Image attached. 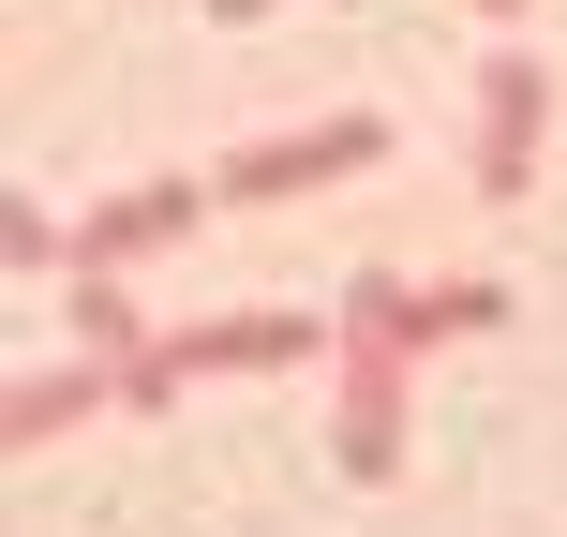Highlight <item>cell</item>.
I'll use <instances>...</instances> for the list:
<instances>
[{
    "instance_id": "5",
    "label": "cell",
    "mask_w": 567,
    "mask_h": 537,
    "mask_svg": "<svg viewBox=\"0 0 567 537\" xmlns=\"http://www.w3.org/2000/svg\"><path fill=\"white\" fill-rule=\"evenodd\" d=\"M373 149H389V120H359V105H343V120H299V135L239 149V165H225V195H313V179H359Z\"/></svg>"
},
{
    "instance_id": "1",
    "label": "cell",
    "mask_w": 567,
    "mask_h": 537,
    "mask_svg": "<svg viewBox=\"0 0 567 537\" xmlns=\"http://www.w3.org/2000/svg\"><path fill=\"white\" fill-rule=\"evenodd\" d=\"M329 329H343V343H329V389H343V419H329V463L373 493V478L403 463V389H419V343H403V283H389V269H359Z\"/></svg>"
},
{
    "instance_id": "2",
    "label": "cell",
    "mask_w": 567,
    "mask_h": 537,
    "mask_svg": "<svg viewBox=\"0 0 567 537\" xmlns=\"http://www.w3.org/2000/svg\"><path fill=\"white\" fill-rule=\"evenodd\" d=\"M343 329H313V313H209V329H150L135 359H120V403H179L195 373H299V359H329Z\"/></svg>"
},
{
    "instance_id": "9",
    "label": "cell",
    "mask_w": 567,
    "mask_h": 537,
    "mask_svg": "<svg viewBox=\"0 0 567 537\" xmlns=\"http://www.w3.org/2000/svg\"><path fill=\"white\" fill-rule=\"evenodd\" d=\"M0 255H16V269H75V239H60V225H45V209H30V195H16V209H0Z\"/></svg>"
},
{
    "instance_id": "3",
    "label": "cell",
    "mask_w": 567,
    "mask_h": 537,
    "mask_svg": "<svg viewBox=\"0 0 567 537\" xmlns=\"http://www.w3.org/2000/svg\"><path fill=\"white\" fill-rule=\"evenodd\" d=\"M538 135H553V75H538V45H493V75H478V195H493V209L538 179Z\"/></svg>"
},
{
    "instance_id": "10",
    "label": "cell",
    "mask_w": 567,
    "mask_h": 537,
    "mask_svg": "<svg viewBox=\"0 0 567 537\" xmlns=\"http://www.w3.org/2000/svg\"><path fill=\"white\" fill-rule=\"evenodd\" d=\"M255 16H284V0H209V30H255Z\"/></svg>"
},
{
    "instance_id": "8",
    "label": "cell",
    "mask_w": 567,
    "mask_h": 537,
    "mask_svg": "<svg viewBox=\"0 0 567 537\" xmlns=\"http://www.w3.org/2000/svg\"><path fill=\"white\" fill-rule=\"evenodd\" d=\"M75 343H90V359H135V299H120V269H75Z\"/></svg>"
},
{
    "instance_id": "7",
    "label": "cell",
    "mask_w": 567,
    "mask_h": 537,
    "mask_svg": "<svg viewBox=\"0 0 567 537\" xmlns=\"http://www.w3.org/2000/svg\"><path fill=\"white\" fill-rule=\"evenodd\" d=\"M478 329H508V283H403V343H478Z\"/></svg>"
},
{
    "instance_id": "6",
    "label": "cell",
    "mask_w": 567,
    "mask_h": 537,
    "mask_svg": "<svg viewBox=\"0 0 567 537\" xmlns=\"http://www.w3.org/2000/svg\"><path fill=\"white\" fill-rule=\"evenodd\" d=\"M90 403H120V359H75V373H30V389L0 403V433H16V448H60V433L90 419Z\"/></svg>"
},
{
    "instance_id": "4",
    "label": "cell",
    "mask_w": 567,
    "mask_h": 537,
    "mask_svg": "<svg viewBox=\"0 0 567 537\" xmlns=\"http://www.w3.org/2000/svg\"><path fill=\"white\" fill-rule=\"evenodd\" d=\"M209 195H225V179H135V195H105V209L75 225V269H135V255H179ZM75 269H60V283H75Z\"/></svg>"
},
{
    "instance_id": "11",
    "label": "cell",
    "mask_w": 567,
    "mask_h": 537,
    "mask_svg": "<svg viewBox=\"0 0 567 537\" xmlns=\"http://www.w3.org/2000/svg\"><path fill=\"white\" fill-rule=\"evenodd\" d=\"M478 16H538V0H478Z\"/></svg>"
}]
</instances>
